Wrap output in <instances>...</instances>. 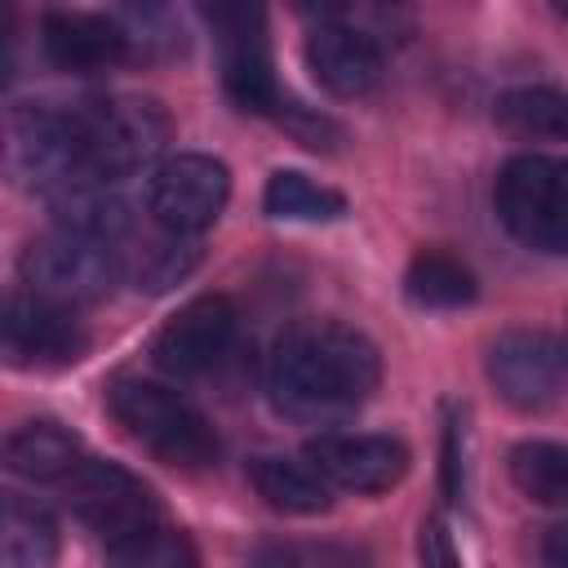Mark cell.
I'll return each mask as SVG.
<instances>
[{
	"mask_svg": "<svg viewBox=\"0 0 568 568\" xmlns=\"http://www.w3.org/2000/svg\"><path fill=\"white\" fill-rule=\"evenodd\" d=\"M382 382L377 346L342 320H297L266 355V399L288 422L328 426L359 413Z\"/></svg>",
	"mask_w": 568,
	"mask_h": 568,
	"instance_id": "1",
	"label": "cell"
},
{
	"mask_svg": "<svg viewBox=\"0 0 568 568\" xmlns=\"http://www.w3.org/2000/svg\"><path fill=\"white\" fill-rule=\"evenodd\" d=\"M106 408L124 426V435L138 439L164 466L204 470V466L217 462V448H222L217 430L209 426V417L186 395H178L164 382L115 377L111 390H106Z\"/></svg>",
	"mask_w": 568,
	"mask_h": 568,
	"instance_id": "2",
	"label": "cell"
},
{
	"mask_svg": "<svg viewBox=\"0 0 568 568\" xmlns=\"http://www.w3.org/2000/svg\"><path fill=\"white\" fill-rule=\"evenodd\" d=\"M75 111V142H80V173L102 182H124L146 169L169 142V115L155 98L115 93L93 102H71Z\"/></svg>",
	"mask_w": 568,
	"mask_h": 568,
	"instance_id": "3",
	"label": "cell"
},
{
	"mask_svg": "<svg viewBox=\"0 0 568 568\" xmlns=\"http://www.w3.org/2000/svg\"><path fill=\"white\" fill-rule=\"evenodd\" d=\"M493 209L524 248L568 257V155H510L493 182Z\"/></svg>",
	"mask_w": 568,
	"mask_h": 568,
	"instance_id": "4",
	"label": "cell"
},
{
	"mask_svg": "<svg viewBox=\"0 0 568 568\" xmlns=\"http://www.w3.org/2000/svg\"><path fill=\"white\" fill-rule=\"evenodd\" d=\"M18 275L27 284V293L75 311V306L102 302L124 280V262H120L115 244H98V240H84V235L53 231V235H40L22 248Z\"/></svg>",
	"mask_w": 568,
	"mask_h": 568,
	"instance_id": "5",
	"label": "cell"
},
{
	"mask_svg": "<svg viewBox=\"0 0 568 568\" xmlns=\"http://www.w3.org/2000/svg\"><path fill=\"white\" fill-rule=\"evenodd\" d=\"M204 22L217 36V62H222L226 98L248 115H280V106L288 98L275 84V62H271L262 9L213 4V9H204Z\"/></svg>",
	"mask_w": 568,
	"mask_h": 568,
	"instance_id": "6",
	"label": "cell"
},
{
	"mask_svg": "<svg viewBox=\"0 0 568 568\" xmlns=\"http://www.w3.org/2000/svg\"><path fill=\"white\" fill-rule=\"evenodd\" d=\"M9 173L44 195L84 178L80 173V142H75V111L53 102H18L9 111V142H4Z\"/></svg>",
	"mask_w": 568,
	"mask_h": 568,
	"instance_id": "7",
	"label": "cell"
},
{
	"mask_svg": "<svg viewBox=\"0 0 568 568\" xmlns=\"http://www.w3.org/2000/svg\"><path fill=\"white\" fill-rule=\"evenodd\" d=\"M484 373L510 408L541 413L568 390V346L541 328H510L488 346Z\"/></svg>",
	"mask_w": 568,
	"mask_h": 568,
	"instance_id": "8",
	"label": "cell"
},
{
	"mask_svg": "<svg viewBox=\"0 0 568 568\" xmlns=\"http://www.w3.org/2000/svg\"><path fill=\"white\" fill-rule=\"evenodd\" d=\"M231 195V173L204 151L169 155L146 182V213L173 235H200L217 222Z\"/></svg>",
	"mask_w": 568,
	"mask_h": 568,
	"instance_id": "9",
	"label": "cell"
},
{
	"mask_svg": "<svg viewBox=\"0 0 568 568\" xmlns=\"http://www.w3.org/2000/svg\"><path fill=\"white\" fill-rule=\"evenodd\" d=\"M62 488H67V506L75 510V519L89 524L106 546L146 524H160V501H155L151 484H142L120 462L84 457L80 470Z\"/></svg>",
	"mask_w": 568,
	"mask_h": 568,
	"instance_id": "10",
	"label": "cell"
},
{
	"mask_svg": "<svg viewBox=\"0 0 568 568\" xmlns=\"http://www.w3.org/2000/svg\"><path fill=\"white\" fill-rule=\"evenodd\" d=\"M235 337H240L235 302L226 293H200L160 324L151 342V359L173 377H204L231 355Z\"/></svg>",
	"mask_w": 568,
	"mask_h": 568,
	"instance_id": "11",
	"label": "cell"
},
{
	"mask_svg": "<svg viewBox=\"0 0 568 568\" xmlns=\"http://www.w3.org/2000/svg\"><path fill=\"white\" fill-rule=\"evenodd\" d=\"M0 342H4V359L13 368L49 373V368H71L89 351V328L75 320L71 306H58V302L22 288L4 302Z\"/></svg>",
	"mask_w": 568,
	"mask_h": 568,
	"instance_id": "12",
	"label": "cell"
},
{
	"mask_svg": "<svg viewBox=\"0 0 568 568\" xmlns=\"http://www.w3.org/2000/svg\"><path fill=\"white\" fill-rule=\"evenodd\" d=\"M306 462L346 493H386L395 488L408 466L413 453L399 435H382V430H324L306 444Z\"/></svg>",
	"mask_w": 568,
	"mask_h": 568,
	"instance_id": "13",
	"label": "cell"
},
{
	"mask_svg": "<svg viewBox=\"0 0 568 568\" xmlns=\"http://www.w3.org/2000/svg\"><path fill=\"white\" fill-rule=\"evenodd\" d=\"M306 67L333 98H368L382 84V49L368 31L346 18H324L306 36Z\"/></svg>",
	"mask_w": 568,
	"mask_h": 568,
	"instance_id": "14",
	"label": "cell"
},
{
	"mask_svg": "<svg viewBox=\"0 0 568 568\" xmlns=\"http://www.w3.org/2000/svg\"><path fill=\"white\" fill-rule=\"evenodd\" d=\"M40 44L44 58L62 71H111L120 62H129L133 53V36L124 31V22L106 18V13H84V9H53L40 18Z\"/></svg>",
	"mask_w": 568,
	"mask_h": 568,
	"instance_id": "15",
	"label": "cell"
},
{
	"mask_svg": "<svg viewBox=\"0 0 568 568\" xmlns=\"http://www.w3.org/2000/svg\"><path fill=\"white\" fill-rule=\"evenodd\" d=\"M84 462V444L71 426L53 417L22 422L4 435V466L36 484H67Z\"/></svg>",
	"mask_w": 568,
	"mask_h": 568,
	"instance_id": "16",
	"label": "cell"
},
{
	"mask_svg": "<svg viewBox=\"0 0 568 568\" xmlns=\"http://www.w3.org/2000/svg\"><path fill=\"white\" fill-rule=\"evenodd\" d=\"M49 213H53L58 231L84 235L98 244H115L133 217L129 200L120 195V182H102V178H75L67 186H58L49 195Z\"/></svg>",
	"mask_w": 568,
	"mask_h": 568,
	"instance_id": "17",
	"label": "cell"
},
{
	"mask_svg": "<svg viewBox=\"0 0 568 568\" xmlns=\"http://www.w3.org/2000/svg\"><path fill=\"white\" fill-rule=\"evenodd\" d=\"M248 484L280 515H324L333 506V484L311 462L262 453L248 462Z\"/></svg>",
	"mask_w": 568,
	"mask_h": 568,
	"instance_id": "18",
	"label": "cell"
},
{
	"mask_svg": "<svg viewBox=\"0 0 568 568\" xmlns=\"http://www.w3.org/2000/svg\"><path fill=\"white\" fill-rule=\"evenodd\" d=\"M0 550H4V568H49L58 559V524H53V515L40 501L22 497V493H4Z\"/></svg>",
	"mask_w": 568,
	"mask_h": 568,
	"instance_id": "19",
	"label": "cell"
},
{
	"mask_svg": "<svg viewBox=\"0 0 568 568\" xmlns=\"http://www.w3.org/2000/svg\"><path fill=\"white\" fill-rule=\"evenodd\" d=\"M404 293L417 306L448 311V306L475 302L479 280H475V271L457 253H448V248H417L413 262H408V271H404Z\"/></svg>",
	"mask_w": 568,
	"mask_h": 568,
	"instance_id": "20",
	"label": "cell"
},
{
	"mask_svg": "<svg viewBox=\"0 0 568 568\" xmlns=\"http://www.w3.org/2000/svg\"><path fill=\"white\" fill-rule=\"evenodd\" d=\"M497 124L537 138V142H568V93L550 84H519L497 98Z\"/></svg>",
	"mask_w": 568,
	"mask_h": 568,
	"instance_id": "21",
	"label": "cell"
},
{
	"mask_svg": "<svg viewBox=\"0 0 568 568\" xmlns=\"http://www.w3.org/2000/svg\"><path fill=\"white\" fill-rule=\"evenodd\" d=\"M262 209L266 217H280V222H337L346 213V195L297 169H275L266 178Z\"/></svg>",
	"mask_w": 568,
	"mask_h": 568,
	"instance_id": "22",
	"label": "cell"
},
{
	"mask_svg": "<svg viewBox=\"0 0 568 568\" xmlns=\"http://www.w3.org/2000/svg\"><path fill=\"white\" fill-rule=\"evenodd\" d=\"M510 479L524 497L568 510V444L524 439L510 448Z\"/></svg>",
	"mask_w": 568,
	"mask_h": 568,
	"instance_id": "23",
	"label": "cell"
},
{
	"mask_svg": "<svg viewBox=\"0 0 568 568\" xmlns=\"http://www.w3.org/2000/svg\"><path fill=\"white\" fill-rule=\"evenodd\" d=\"M106 568H200L195 541L173 524H146L106 546Z\"/></svg>",
	"mask_w": 568,
	"mask_h": 568,
	"instance_id": "24",
	"label": "cell"
},
{
	"mask_svg": "<svg viewBox=\"0 0 568 568\" xmlns=\"http://www.w3.org/2000/svg\"><path fill=\"white\" fill-rule=\"evenodd\" d=\"M195 257H200V248H195L186 235L164 231V240H155V244L142 248V257H138V266H133V280H138V288L160 293V288L178 284V280L195 266Z\"/></svg>",
	"mask_w": 568,
	"mask_h": 568,
	"instance_id": "25",
	"label": "cell"
},
{
	"mask_svg": "<svg viewBox=\"0 0 568 568\" xmlns=\"http://www.w3.org/2000/svg\"><path fill=\"white\" fill-rule=\"evenodd\" d=\"M417 568H462L457 546L448 537V524L439 515L422 519V532H417Z\"/></svg>",
	"mask_w": 568,
	"mask_h": 568,
	"instance_id": "26",
	"label": "cell"
},
{
	"mask_svg": "<svg viewBox=\"0 0 568 568\" xmlns=\"http://www.w3.org/2000/svg\"><path fill=\"white\" fill-rule=\"evenodd\" d=\"M457 439H462V422L453 417L448 435H444V493H448V501H462V493H466V466H462Z\"/></svg>",
	"mask_w": 568,
	"mask_h": 568,
	"instance_id": "27",
	"label": "cell"
},
{
	"mask_svg": "<svg viewBox=\"0 0 568 568\" xmlns=\"http://www.w3.org/2000/svg\"><path fill=\"white\" fill-rule=\"evenodd\" d=\"M541 564L546 568H568V524H555L541 532Z\"/></svg>",
	"mask_w": 568,
	"mask_h": 568,
	"instance_id": "28",
	"label": "cell"
},
{
	"mask_svg": "<svg viewBox=\"0 0 568 568\" xmlns=\"http://www.w3.org/2000/svg\"><path fill=\"white\" fill-rule=\"evenodd\" d=\"M306 568H368V564L346 546H320V550H311Z\"/></svg>",
	"mask_w": 568,
	"mask_h": 568,
	"instance_id": "29",
	"label": "cell"
},
{
	"mask_svg": "<svg viewBox=\"0 0 568 568\" xmlns=\"http://www.w3.org/2000/svg\"><path fill=\"white\" fill-rule=\"evenodd\" d=\"M253 568H306V559L293 550V546H262Z\"/></svg>",
	"mask_w": 568,
	"mask_h": 568,
	"instance_id": "30",
	"label": "cell"
},
{
	"mask_svg": "<svg viewBox=\"0 0 568 568\" xmlns=\"http://www.w3.org/2000/svg\"><path fill=\"white\" fill-rule=\"evenodd\" d=\"M555 13H559V18H568V0H559V4H555Z\"/></svg>",
	"mask_w": 568,
	"mask_h": 568,
	"instance_id": "31",
	"label": "cell"
}]
</instances>
